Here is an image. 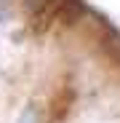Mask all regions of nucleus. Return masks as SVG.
<instances>
[{"label": "nucleus", "instance_id": "nucleus-1", "mask_svg": "<svg viewBox=\"0 0 120 123\" xmlns=\"http://www.w3.org/2000/svg\"><path fill=\"white\" fill-rule=\"evenodd\" d=\"M48 3H51V0H24V6H27V11L29 13H43L46 8H48Z\"/></svg>", "mask_w": 120, "mask_h": 123}, {"label": "nucleus", "instance_id": "nucleus-2", "mask_svg": "<svg viewBox=\"0 0 120 123\" xmlns=\"http://www.w3.org/2000/svg\"><path fill=\"white\" fill-rule=\"evenodd\" d=\"M11 8V0H0V19H3V13Z\"/></svg>", "mask_w": 120, "mask_h": 123}]
</instances>
